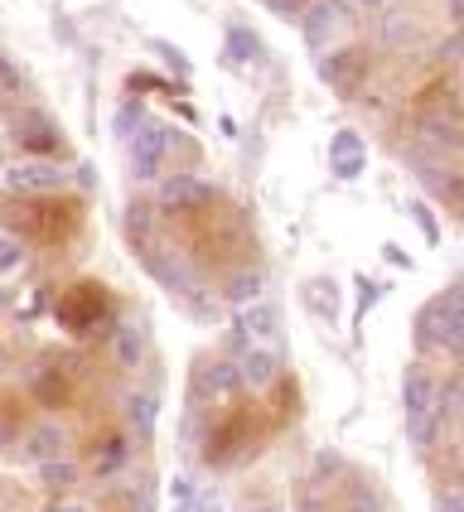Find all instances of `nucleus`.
I'll use <instances>...</instances> for the list:
<instances>
[{"instance_id":"4be33fe9","label":"nucleus","mask_w":464,"mask_h":512,"mask_svg":"<svg viewBox=\"0 0 464 512\" xmlns=\"http://www.w3.org/2000/svg\"><path fill=\"white\" fill-rule=\"evenodd\" d=\"M150 232H155V199L126 203V237H131V247H136V252L150 247Z\"/></svg>"},{"instance_id":"2eb2a0df","label":"nucleus","mask_w":464,"mask_h":512,"mask_svg":"<svg viewBox=\"0 0 464 512\" xmlns=\"http://www.w3.org/2000/svg\"><path fill=\"white\" fill-rule=\"evenodd\" d=\"M141 261H145V271L165 285V290H174V295H189V290H194L189 271H184V261H179V256H170L165 247H141Z\"/></svg>"},{"instance_id":"f3484780","label":"nucleus","mask_w":464,"mask_h":512,"mask_svg":"<svg viewBox=\"0 0 464 512\" xmlns=\"http://www.w3.org/2000/svg\"><path fill=\"white\" fill-rule=\"evenodd\" d=\"M257 300H266V271H261V266H237L228 276V285H223V305L247 310V305H257Z\"/></svg>"},{"instance_id":"49530a36","label":"nucleus","mask_w":464,"mask_h":512,"mask_svg":"<svg viewBox=\"0 0 464 512\" xmlns=\"http://www.w3.org/2000/svg\"><path fill=\"white\" fill-rule=\"evenodd\" d=\"M247 512H286L281 503H257V508H247Z\"/></svg>"},{"instance_id":"de8ad7c7","label":"nucleus","mask_w":464,"mask_h":512,"mask_svg":"<svg viewBox=\"0 0 464 512\" xmlns=\"http://www.w3.org/2000/svg\"><path fill=\"white\" fill-rule=\"evenodd\" d=\"M10 310V295H5V281H0V314Z\"/></svg>"},{"instance_id":"393cba45","label":"nucleus","mask_w":464,"mask_h":512,"mask_svg":"<svg viewBox=\"0 0 464 512\" xmlns=\"http://www.w3.org/2000/svg\"><path fill=\"white\" fill-rule=\"evenodd\" d=\"M421 39V25L402 15V10H387V20H382V44L387 49H406V44H416Z\"/></svg>"},{"instance_id":"7ed1b4c3","label":"nucleus","mask_w":464,"mask_h":512,"mask_svg":"<svg viewBox=\"0 0 464 512\" xmlns=\"http://www.w3.org/2000/svg\"><path fill=\"white\" fill-rule=\"evenodd\" d=\"M126 145H131V174L145 179V184H155L160 170H165V160H170L174 150H184L189 141H184L174 126H165V121H145Z\"/></svg>"},{"instance_id":"a19ab883","label":"nucleus","mask_w":464,"mask_h":512,"mask_svg":"<svg viewBox=\"0 0 464 512\" xmlns=\"http://www.w3.org/2000/svg\"><path fill=\"white\" fill-rule=\"evenodd\" d=\"M382 256H387V261H392L397 271H411V256H406L397 242H382Z\"/></svg>"},{"instance_id":"2f4dec72","label":"nucleus","mask_w":464,"mask_h":512,"mask_svg":"<svg viewBox=\"0 0 464 512\" xmlns=\"http://www.w3.org/2000/svg\"><path fill=\"white\" fill-rule=\"evenodd\" d=\"M20 435H25V430H20V411H15L10 401H0V450H5V445H20Z\"/></svg>"},{"instance_id":"c03bdc74","label":"nucleus","mask_w":464,"mask_h":512,"mask_svg":"<svg viewBox=\"0 0 464 512\" xmlns=\"http://www.w3.org/2000/svg\"><path fill=\"white\" fill-rule=\"evenodd\" d=\"M218 126H223V136H228V141H237V136H242V126H237V121H232V116H223V121H218Z\"/></svg>"},{"instance_id":"dca6fc26","label":"nucleus","mask_w":464,"mask_h":512,"mask_svg":"<svg viewBox=\"0 0 464 512\" xmlns=\"http://www.w3.org/2000/svg\"><path fill=\"white\" fill-rule=\"evenodd\" d=\"M145 353H150V339H145V324L136 319H126V324H112V358L116 368H141Z\"/></svg>"},{"instance_id":"79ce46f5","label":"nucleus","mask_w":464,"mask_h":512,"mask_svg":"<svg viewBox=\"0 0 464 512\" xmlns=\"http://www.w3.org/2000/svg\"><path fill=\"white\" fill-rule=\"evenodd\" d=\"M445 58H464V25H455V34L445 39V49H440Z\"/></svg>"},{"instance_id":"8fccbe9b","label":"nucleus","mask_w":464,"mask_h":512,"mask_svg":"<svg viewBox=\"0 0 464 512\" xmlns=\"http://www.w3.org/2000/svg\"><path fill=\"white\" fill-rule=\"evenodd\" d=\"M460 223H464V208H460Z\"/></svg>"},{"instance_id":"c9c22d12","label":"nucleus","mask_w":464,"mask_h":512,"mask_svg":"<svg viewBox=\"0 0 464 512\" xmlns=\"http://www.w3.org/2000/svg\"><path fill=\"white\" fill-rule=\"evenodd\" d=\"M411 218H416V228H421V237H426V247H435V242H440V228H435L431 208H426V203H411Z\"/></svg>"},{"instance_id":"a211bd4d","label":"nucleus","mask_w":464,"mask_h":512,"mask_svg":"<svg viewBox=\"0 0 464 512\" xmlns=\"http://www.w3.org/2000/svg\"><path fill=\"white\" fill-rule=\"evenodd\" d=\"M126 421H131V435L136 440H155V426H160V392L155 387H136L126 397Z\"/></svg>"},{"instance_id":"e433bc0d","label":"nucleus","mask_w":464,"mask_h":512,"mask_svg":"<svg viewBox=\"0 0 464 512\" xmlns=\"http://www.w3.org/2000/svg\"><path fill=\"white\" fill-rule=\"evenodd\" d=\"M39 512H92V503H87V498H78V493H58V498H49Z\"/></svg>"},{"instance_id":"39448f33","label":"nucleus","mask_w":464,"mask_h":512,"mask_svg":"<svg viewBox=\"0 0 464 512\" xmlns=\"http://www.w3.org/2000/svg\"><path fill=\"white\" fill-rule=\"evenodd\" d=\"M242 392V372L232 358H203L189 377V406H228Z\"/></svg>"},{"instance_id":"37998d69","label":"nucleus","mask_w":464,"mask_h":512,"mask_svg":"<svg viewBox=\"0 0 464 512\" xmlns=\"http://www.w3.org/2000/svg\"><path fill=\"white\" fill-rule=\"evenodd\" d=\"M348 10H363V15H377V10H387L392 0H344Z\"/></svg>"},{"instance_id":"6e6552de","label":"nucleus","mask_w":464,"mask_h":512,"mask_svg":"<svg viewBox=\"0 0 464 512\" xmlns=\"http://www.w3.org/2000/svg\"><path fill=\"white\" fill-rule=\"evenodd\" d=\"M368 68H373L368 49H339V54H324V58H319V78L334 87L339 97H353L358 87L368 83Z\"/></svg>"},{"instance_id":"09e8293b","label":"nucleus","mask_w":464,"mask_h":512,"mask_svg":"<svg viewBox=\"0 0 464 512\" xmlns=\"http://www.w3.org/2000/svg\"><path fill=\"white\" fill-rule=\"evenodd\" d=\"M0 179H5V155H0Z\"/></svg>"},{"instance_id":"423d86ee","label":"nucleus","mask_w":464,"mask_h":512,"mask_svg":"<svg viewBox=\"0 0 464 512\" xmlns=\"http://www.w3.org/2000/svg\"><path fill=\"white\" fill-rule=\"evenodd\" d=\"M63 179H68V170H63V165L44 160V155H25V160L5 165L0 189H5L10 199H44V194H54Z\"/></svg>"},{"instance_id":"20e7f679","label":"nucleus","mask_w":464,"mask_h":512,"mask_svg":"<svg viewBox=\"0 0 464 512\" xmlns=\"http://www.w3.org/2000/svg\"><path fill=\"white\" fill-rule=\"evenodd\" d=\"M411 131H416V141H421V150L431 160H445V155H455L464 145V116H460V107L421 102V112L411 116Z\"/></svg>"},{"instance_id":"bb28decb","label":"nucleus","mask_w":464,"mask_h":512,"mask_svg":"<svg viewBox=\"0 0 464 512\" xmlns=\"http://www.w3.org/2000/svg\"><path fill=\"white\" fill-rule=\"evenodd\" d=\"M261 58V39L247 25L228 29V63H257Z\"/></svg>"},{"instance_id":"aec40b11","label":"nucleus","mask_w":464,"mask_h":512,"mask_svg":"<svg viewBox=\"0 0 464 512\" xmlns=\"http://www.w3.org/2000/svg\"><path fill=\"white\" fill-rule=\"evenodd\" d=\"M83 464L78 459H49V464H34V479H39V488H49V493H78V484H83Z\"/></svg>"},{"instance_id":"9b49d317","label":"nucleus","mask_w":464,"mask_h":512,"mask_svg":"<svg viewBox=\"0 0 464 512\" xmlns=\"http://www.w3.org/2000/svg\"><path fill=\"white\" fill-rule=\"evenodd\" d=\"M20 455L25 464H49V459L68 455V430L54 426V421H34V426L20 435Z\"/></svg>"},{"instance_id":"58836bf2","label":"nucleus","mask_w":464,"mask_h":512,"mask_svg":"<svg viewBox=\"0 0 464 512\" xmlns=\"http://www.w3.org/2000/svg\"><path fill=\"white\" fill-rule=\"evenodd\" d=\"M266 5L271 15H281V20H300V10H305V0H257Z\"/></svg>"},{"instance_id":"a18cd8bd","label":"nucleus","mask_w":464,"mask_h":512,"mask_svg":"<svg viewBox=\"0 0 464 512\" xmlns=\"http://www.w3.org/2000/svg\"><path fill=\"white\" fill-rule=\"evenodd\" d=\"M450 20H455V25H464V0H450Z\"/></svg>"},{"instance_id":"b1692460","label":"nucleus","mask_w":464,"mask_h":512,"mask_svg":"<svg viewBox=\"0 0 464 512\" xmlns=\"http://www.w3.org/2000/svg\"><path fill=\"white\" fill-rule=\"evenodd\" d=\"M145 121H150L145 102H141V97H126V102H121V107L112 112V136H116V141H131Z\"/></svg>"},{"instance_id":"c85d7f7f","label":"nucleus","mask_w":464,"mask_h":512,"mask_svg":"<svg viewBox=\"0 0 464 512\" xmlns=\"http://www.w3.org/2000/svg\"><path fill=\"white\" fill-rule=\"evenodd\" d=\"M339 474H344V459L334 455V450H315V464H310V488L319 493V488L334 484Z\"/></svg>"},{"instance_id":"ea45409f","label":"nucleus","mask_w":464,"mask_h":512,"mask_svg":"<svg viewBox=\"0 0 464 512\" xmlns=\"http://www.w3.org/2000/svg\"><path fill=\"white\" fill-rule=\"evenodd\" d=\"M194 512H228V508H223V498H218L213 488H203L199 498H194Z\"/></svg>"},{"instance_id":"f257e3e1","label":"nucleus","mask_w":464,"mask_h":512,"mask_svg":"<svg viewBox=\"0 0 464 512\" xmlns=\"http://www.w3.org/2000/svg\"><path fill=\"white\" fill-rule=\"evenodd\" d=\"M402 411H406V435L416 450H431L440 440V377H435L426 363H411L402 372Z\"/></svg>"},{"instance_id":"412c9836","label":"nucleus","mask_w":464,"mask_h":512,"mask_svg":"<svg viewBox=\"0 0 464 512\" xmlns=\"http://www.w3.org/2000/svg\"><path fill=\"white\" fill-rule=\"evenodd\" d=\"M300 300H305L324 324H339V285L329 281V276H310V281L300 285Z\"/></svg>"},{"instance_id":"9d476101","label":"nucleus","mask_w":464,"mask_h":512,"mask_svg":"<svg viewBox=\"0 0 464 512\" xmlns=\"http://www.w3.org/2000/svg\"><path fill=\"white\" fill-rule=\"evenodd\" d=\"M10 136H15V145H25V150H39L44 160H49L54 150H63V131L54 126V116L39 112V107H29V112L15 116Z\"/></svg>"},{"instance_id":"7c9ffc66","label":"nucleus","mask_w":464,"mask_h":512,"mask_svg":"<svg viewBox=\"0 0 464 512\" xmlns=\"http://www.w3.org/2000/svg\"><path fill=\"white\" fill-rule=\"evenodd\" d=\"M344 512H387V503H382L368 484H353L344 498Z\"/></svg>"},{"instance_id":"0eeeda50","label":"nucleus","mask_w":464,"mask_h":512,"mask_svg":"<svg viewBox=\"0 0 464 512\" xmlns=\"http://www.w3.org/2000/svg\"><path fill=\"white\" fill-rule=\"evenodd\" d=\"M218 199V184L213 179H203V174H165L160 184H155V213H199L208 203Z\"/></svg>"},{"instance_id":"cd10ccee","label":"nucleus","mask_w":464,"mask_h":512,"mask_svg":"<svg viewBox=\"0 0 464 512\" xmlns=\"http://www.w3.org/2000/svg\"><path fill=\"white\" fill-rule=\"evenodd\" d=\"M34 397L44 401V406H63V401L73 397V387L54 368H44V372H34Z\"/></svg>"},{"instance_id":"f03ea898","label":"nucleus","mask_w":464,"mask_h":512,"mask_svg":"<svg viewBox=\"0 0 464 512\" xmlns=\"http://www.w3.org/2000/svg\"><path fill=\"white\" fill-rule=\"evenodd\" d=\"M416 343L464 363V290H440L416 314Z\"/></svg>"},{"instance_id":"f8f14e48","label":"nucleus","mask_w":464,"mask_h":512,"mask_svg":"<svg viewBox=\"0 0 464 512\" xmlns=\"http://www.w3.org/2000/svg\"><path fill=\"white\" fill-rule=\"evenodd\" d=\"M237 372L247 392H271L281 382V348H247L237 358Z\"/></svg>"},{"instance_id":"ddd939ff","label":"nucleus","mask_w":464,"mask_h":512,"mask_svg":"<svg viewBox=\"0 0 464 512\" xmlns=\"http://www.w3.org/2000/svg\"><path fill=\"white\" fill-rule=\"evenodd\" d=\"M329 170L334 179H358V174L368 170V141L358 136V131H334V141H329Z\"/></svg>"},{"instance_id":"1a4fd4ad","label":"nucleus","mask_w":464,"mask_h":512,"mask_svg":"<svg viewBox=\"0 0 464 512\" xmlns=\"http://www.w3.org/2000/svg\"><path fill=\"white\" fill-rule=\"evenodd\" d=\"M348 25V5L344 0H310L305 10H300V34H305V44L310 49H324L329 39H339Z\"/></svg>"},{"instance_id":"4c0bfd02","label":"nucleus","mask_w":464,"mask_h":512,"mask_svg":"<svg viewBox=\"0 0 464 512\" xmlns=\"http://www.w3.org/2000/svg\"><path fill=\"white\" fill-rule=\"evenodd\" d=\"M150 49H155V54L165 58V63H170V68H174V73H179V78L189 73V63H184V54H179L174 44H165V39H150Z\"/></svg>"},{"instance_id":"c756f323","label":"nucleus","mask_w":464,"mask_h":512,"mask_svg":"<svg viewBox=\"0 0 464 512\" xmlns=\"http://www.w3.org/2000/svg\"><path fill=\"white\" fill-rule=\"evenodd\" d=\"M247 348H257V343H252V334H247V324H242V319L232 314L228 334H223V358H232V363H237V358H242Z\"/></svg>"},{"instance_id":"6ab92c4d","label":"nucleus","mask_w":464,"mask_h":512,"mask_svg":"<svg viewBox=\"0 0 464 512\" xmlns=\"http://www.w3.org/2000/svg\"><path fill=\"white\" fill-rule=\"evenodd\" d=\"M237 319L247 324V334L257 348H276L281 343V314L271 300H257V305H247V310H237Z\"/></svg>"},{"instance_id":"a878e982","label":"nucleus","mask_w":464,"mask_h":512,"mask_svg":"<svg viewBox=\"0 0 464 512\" xmlns=\"http://www.w3.org/2000/svg\"><path fill=\"white\" fill-rule=\"evenodd\" d=\"M440 421H445V426L464 421V368L440 382Z\"/></svg>"},{"instance_id":"473e14b6","label":"nucleus","mask_w":464,"mask_h":512,"mask_svg":"<svg viewBox=\"0 0 464 512\" xmlns=\"http://www.w3.org/2000/svg\"><path fill=\"white\" fill-rule=\"evenodd\" d=\"M25 73H20V63H15V58H5L0 54V92H10V97H20V92H25Z\"/></svg>"},{"instance_id":"f704fd0d","label":"nucleus","mask_w":464,"mask_h":512,"mask_svg":"<svg viewBox=\"0 0 464 512\" xmlns=\"http://www.w3.org/2000/svg\"><path fill=\"white\" fill-rule=\"evenodd\" d=\"M435 512H464V484L435 488Z\"/></svg>"},{"instance_id":"72a5a7b5","label":"nucleus","mask_w":464,"mask_h":512,"mask_svg":"<svg viewBox=\"0 0 464 512\" xmlns=\"http://www.w3.org/2000/svg\"><path fill=\"white\" fill-rule=\"evenodd\" d=\"M126 512H160V508H155V488H150V484H131V488H126Z\"/></svg>"},{"instance_id":"5701e85b","label":"nucleus","mask_w":464,"mask_h":512,"mask_svg":"<svg viewBox=\"0 0 464 512\" xmlns=\"http://www.w3.org/2000/svg\"><path fill=\"white\" fill-rule=\"evenodd\" d=\"M25 266H29L25 237H20V232H10V228H0V281H15Z\"/></svg>"},{"instance_id":"4468645a","label":"nucleus","mask_w":464,"mask_h":512,"mask_svg":"<svg viewBox=\"0 0 464 512\" xmlns=\"http://www.w3.org/2000/svg\"><path fill=\"white\" fill-rule=\"evenodd\" d=\"M131 464V440L121 430H107L97 445H92V459H87V474L92 479H116L121 469Z\"/></svg>"}]
</instances>
